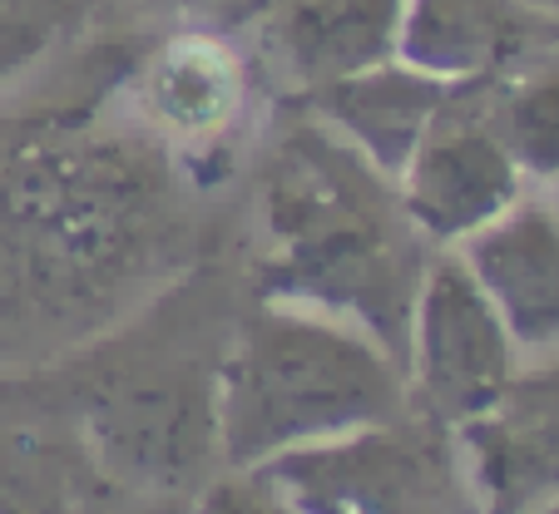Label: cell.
Returning a JSON list of instances; mask_svg holds the SVG:
<instances>
[{
	"label": "cell",
	"instance_id": "obj_1",
	"mask_svg": "<svg viewBox=\"0 0 559 514\" xmlns=\"http://www.w3.org/2000/svg\"><path fill=\"white\" fill-rule=\"evenodd\" d=\"M144 35L95 21L0 95V371L74 357L228 252V193L119 105Z\"/></svg>",
	"mask_w": 559,
	"mask_h": 514
},
{
	"label": "cell",
	"instance_id": "obj_2",
	"mask_svg": "<svg viewBox=\"0 0 559 514\" xmlns=\"http://www.w3.org/2000/svg\"><path fill=\"white\" fill-rule=\"evenodd\" d=\"M436 252L391 174L307 109H273L238 174L228 232L248 292L342 316L406 357L412 307Z\"/></svg>",
	"mask_w": 559,
	"mask_h": 514
},
{
	"label": "cell",
	"instance_id": "obj_3",
	"mask_svg": "<svg viewBox=\"0 0 559 514\" xmlns=\"http://www.w3.org/2000/svg\"><path fill=\"white\" fill-rule=\"evenodd\" d=\"M248 287L228 252L95 336L50 376L99 480L193 494L218 461V357Z\"/></svg>",
	"mask_w": 559,
	"mask_h": 514
},
{
	"label": "cell",
	"instance_id": "obj_4",
	"mask_svg": "<svg viewBox=\"0 0 559 514\" xmlns=\"http://www.w3.org/2000/svg\"><path fill=\"white\" fill-rule=\"evenodd\" d=\"M406 371L371 332L297 302L243 297L218 357V461L253 470L402 416Z\"/></svg>",
	"mask_w": 559,
	"mask_h": 514
},
{
	"label": "cell",
	"instance_id": "obj_5",
	"mask_svg": "<svg viewBox=\"0 0 559 514\" xmlns=\"http://www.w3.org/2000/svg\"><path fill=\"white\" fill-rule=\"evenodd\" d=\"M119 105L189 179L233 193L277 99L238 25L174 21L139 40L119 80Z\"/></svg>",
	"mask_w": 559,
	"mask_h": 514
},
{
	"label": "cell",
	"instance_id": "obj_6",
	"mask_svg": "<svg viewBox=\"0 0 559 514\" xmlns=\"http://www.w3.org/2000/svg\"><path fill=\"white\" fill-rule=\"evenodd\" d=\"M302 514H490L461 435L402 410L263 465Z\"/></svg>",
	"mask_w": 559,
	"mask_h": 514
},
{
	"label": "cell",
	"instance_id": "obj_7",
	"mask_svg": "<svg viewBox=\"0 0 559 514\" xmlns=\"http://www.w3.org/2000/svg\"><path fill=\"white\" fill-rule=\"evenodd\" d=\"M520 361L525 357L515 336L480 292L465 258L441 248L421 277L406 326V406L445 431H461L506 396Z\"/></svg>",
	"mask_w": 559,
	"mask_h": 514
},
{
	"label": "cell",
	"instance_id": "obj_8",
	"mask_svg": "<svg viewBox=\"0 0 559 514\" xmlns=\"http://www.w3.org/2000/svg\"><path fill=\"white\" fill-rule=\"evenodd\" d=\"M396 189L412 223L436 248H461L535 183L520 174L515 154L490 124L486 84H451L396 174Z\"/></svg>",
	"mask_w": 559,
	"mask_h": 514
},
{
	"label": "cell",
	"instance_id": "obj_9",
	"mask_svg": "<svg viewBox=\"0 0 559 514\" xmlns=\"http://www.w3.org/2000/svg\"><path fill=\"white\" fill-rule=\"evenodd\" d=\"M406 0H253L243 45L277 105H302L337 80L396 60Z\"/></svg>",
	"mask_w": 559,
	"mask_h": 514
},
{
	"label": "cell",
	"instance_id": "obj_10",
	"mask_svg": "<svg viewBox=\"0 0 559 514\" xmlns=\"http://www.w3.org/2000/svg\"><path fill=\"white\" fill-rule=\"evenodd\" d=\"M455 435L490 514L559 504V351L520 361L506 396Z\"/></svg>",
	"mask_w": 559,
	"mask_h": 514
},
{
	"label": "cell",
	"instance_id": "obj_11",
	"mask_svg": "<svg viewBox=\"0 0 559 514\" xmlns=\"http://www.w3.org/2000/svg\"><path fill=\"white\" fill-rule=\"evenodd\" d=\"M559 55V15L530 0H406L396 60L445 84H500Z\"/></svg>",
	"mask_w": 559,
	"mask_h": 514
},
{
	"label": "cell",
	"instance_id": "obj_12",
	"mask_svg": "<svg viewBox=\"0 0 559 514\" xmlns=\"http://www.w3.org/2000/svg\"><path fill=\"white\" fill-rule=\"evenodd\" d=\"M455 252L496 302L520 357L559 351V199L530 189Z\"/></svg>",
	"mask_w": 559,
	"mask_h": 514
},
{
	"label": "cell",
	"instance_id": "obj_13",
	"mask_svg": "<svg viewBox=\"0 0 559 514\" xmlns=\"http://www.w3.org/2000/svg\"><path fill=\"white\" fill-rule=\"evenodd\" d=\"M95 480L50 367L0 371V514H70Z\"/></svg>",
	"mask_w": 559,
	"mask_h": 514
},
{
	"label": "cell",
	"instance_id": "obj_14",
	"mask_svg": "<svg viewBox=\"0 0 559 514\" xmlns=\"http://www.w3.org/2000/svg\"><path fill=\"white\" fill-rule=\"evenodd\" d=\"M445 95H451L445 80H431V74L412 70L402 60H386L367 74H352V80L317 89L297 109H307V115H317L328 129H337L381 174L396 179Z\"/></svg>",
	"mask_w": 559,
	"mask_h": 514
},
{
	"label": "cell",
	"instance_id": "obj_15",
	"mask_svg": "<svg viewBox=\"0 0 559 514\" xmlns=\"http://www.w3.org/2000/svg\"><path fill=\"white\" fill-rule=\"evenodd\" d=\"M490 124L515 154L520 174L535 189L559 183V55L530 64L515 80L486 84Z\"/></svg>",
	"mask_w": 559,
	"mask_h": 514
},
{
	"label": "cell",
	"instance_id": "obj_16",
	"mask_svg": "<svg viewBox=\"0 0 559 514\" xmlns=\"http://www.w3.org/2000/svg\"><path fill=\"white\" fill-rule=\"evenodd\" d=\"M85 25H95L90 0H0V95Z\"/></svg>",
	"mask_w": 559,
	"mask_h": 514
},
{
	"label": "cell",
	"instance_id": "obj_17",
	"mask_svg": "<svg viewBox=\"0 0 559 514\" xmlns=\"http://www.w3.org/2000/svg\"><path fill=\"white\" fill-rule=\"evenodd\" d=\"M193 514H302V504L263 470H218L193 494Z\"/></svg>",
	"mask_w": 559,
	"mask_h": 514
},
{
	"label": "cell",
	"instance_id": "obj_18",
	"mask_svg": "<svg viewBox=\"0 0 559 514\" xmlns=\"http://www.w3.org/2000/svg\"><path fill=\"white\" fill-rule=\"evenodd\" d=\"M253 0H90L99 25H129V31H158L174 21H223L238 25Z\"/></svg>",
	"mask_w": 559,
	"mask_h": 514
},
{
	"label": "cell",
	"instance_id": "obj_19",
	"mask_svg": "<svg viewBox=\"0 0 559 514\" xmlns=\"http://www.w3.org/2000/svg\"><path fill=\"white\" fill-rule=\"evenodd\" d=\"M70 514H193V500L183 494H154V490H129L115 480H90Z\"/></svg>",
	"mask_w": 559,
	"mask_h": 514
},
{
	"label": "cell",
	"instance_id": "obj_20",
	"mask_svg": "<svg viewBox=\"0 0 559 514\" xmlns=\"http://www.w3.org/2000/svg\"><path fill=\"white\" fill-rule=\"evenodd\" d=\"M530 5H539V11H549V15H559V0H530Z\"/></svg>",
	"mask_w": 559,
	"mask_h": 514
},
{
	"label": "cell",
	"instance_id": "obj_21",
	"mask_svg": "<svg viewBox=\"0 0 559 514\" xmlns=\"http://www.w3.org/2000/svg\"><path fill=\"white\" fill-rule=\"evenodd\" d=\"M555 189H559V183H555Z\"/></svg>",
	"mask_w": 559,
	"mask_h": 514
}]
</instances>
